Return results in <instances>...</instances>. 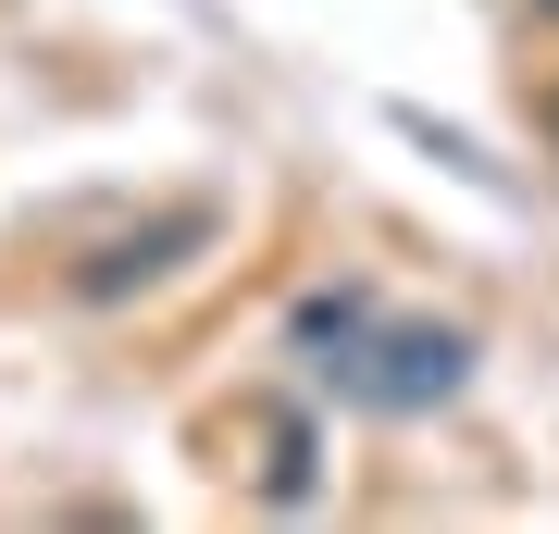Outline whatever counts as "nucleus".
I'll return each mask as SVG.
<instances>
[{
	"mask_svg": "<svg viewBox=\"0 0 559 534\" xmlns=\"http://www.w3.org/2000/svg\"><path fill=\"white\" fill-rule=\"evenodd\" d=\"M286 348H299L311 385H336L348 411H448L460 373H473V336H448V323H399L373 286H323L299 298V323H286Z\"/></svg>",
	"mask_w": 559,
	"mask_h": 534,
	"instance_id": "obj_1",
	"label": "nucleus"
},
{
	"mask_svg": "<svg viewBox=\"0 0 559 534\" xmlns=\"http://www.w3.org/2000/svg\"><path fill=\"white\" fill-rule=\"evenodd\" d=\"M200 237H212V212H162L150 237H124V249H100V261H87V274H75V298H124V286L175 274V261L200 249Z\"/></svg>",
	"mask_w": 559,
	"mask_h": 534,
	"instance_id": "obj_2",
	"label": "nucleus"
},
{
	"mask_svg": "<svg viewBox=\"0 0 559 534\" xmlns=\"http://www.w3.org/2000/svg\"><path fill=\"white\" fill-rule=\"evenodd\" d=\"M547 150H559V99H547Z\"/></svg>",
	"mask_w": 559,
	"mask_h": 534,
	"instance_id": "obj_3",
	"label": "nucleus"
}]
</instances>
